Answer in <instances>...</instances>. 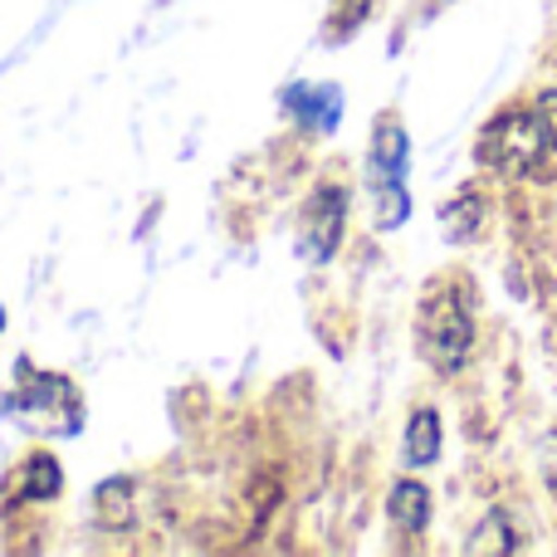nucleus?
I'll use <instances>...</instances> for the list:
<instances>
[{"label":"nucleus","instance_id":"1","mask_svg":"<svg viewBox=\"0 0 557 557\" xmlns=\"http://www.w3.org/2000/svg\"><path fill=\"white\" fill-rule=\"evenodd\" d=\"M416 352L441 376L465 372L474 357V304L465 278H435L416 308Z\"/></svg>","mask_w":557,"mask_h":557},{"label":"nucleus","instance_id":"2","mask_svg":"<svg viewBox=\"0 0 557 557\" xmlns=\"http://www.w3.org/2000/svg\"><path fill=\"white\" fill-rule=\"evenodd\" d=\"M474 157H480L484 172L504 176V182H523L543 166L548 157V137H543V123L533 108H504L484 123L480 143H474Z\"/></svg>","mask_w":557,"mask_h":557},{"label":"nucleus","instance_id":"3","mask_svg":"<svg viewBox=\"0 0 557 557\" xmlns=\"http://www.w3.org/2000/svg\"><path fill=\"white\" fill-rule=\"evenodd\" d=\"M15 411L45 435H74L78 425H84V416H78V392L69 386V376H59V372L29 376L15 396Z\"/></svg>","mask_w":557,"mask_h":557},{"label":"nucleus","instance_id":"4","mask_svg":"<svg viewBox=\"0 0 557 557\" xmlns=\"http://www.w3.org/2000/svg\"><path fill=\"white\" fill-rule=\"evenodd\" d=\"M343 225H347V191L337 182L313 186V196L304 201V255L308 264H327L343 245Z\"/></svg>","mask_w":557,"mask_h":557},{"label":"nucleus","instance_id":"5","mask_svg":"<svg viewBox=\"0 0 557 557\" xmlns=\"http://www.w3.org/2000/svg\"><path fill=\"white\" fill-rule=\"evenodd\" d=\"M441 445H445L441 411H435V406H416L411 421H406V435H401V460L411 465V470H425V465L441 460Z\"/></svg>","mask_w":557,"mask_h":557},{"label":"nucleus","instance_id":"6","mask_svg":"<svg viewBox=\"0 0 557 557\" xmlns=\"http://www.w3.org/2000/svg\"><path fill=\"white\" fill-rule=\"evenodd\" d=\"M386 519L396 533H425L431 523V490L421 480H396L386 494Z\"/></svg>","mask_w":557,"mask_h":557},{"label":"nucleus","instance_id":"7","mask_svg":"<svg viewBox=\"0 0 557 557\" xmlns=\"http://www.w3.org/2000/svg\"><path fill=\"white\" fill-rule=\"evenodd\" d=\"M406 172V127L396 117H376V133H372V176L376 186H392L401 182Z\"/></svg>","mask_w":557,"mask_h":557},{"label":"nucleus","instance_id":"8","mask_svg":"<svg viewBox=\"0 0 557 557\" xmlns=\"http://www.w3.org/2000/svg\"><path fill=\"white\" fill-rule=\"evenodd\" d=\"M484 221H490V201L480 191H460L450 206H441V225L455 245H470L484 235Z\"/></svg>","mask_w":557,"mask_h":557},{"label":"nucleus","instance_id":"9","mask_svg":"<svg viewBox=\"0 0 557 557\" xmlns=\"http://www.w3.org/2000/svg\"><path fill=\"white\" fill-rule=\"evenodd\" d=\"M519 548H523V533L504 509L484 513L480 529H474V539L465 543V553H519Z\"/></svg>","mask_w":557,"mask_h":557},{"label":"nucleus","instance_id":"10","mask_svg":"<svg viewBox=\"0 0 557 557\" xmlns=\"http://www.w3.org/2000/svg\"><path fill=\"white\" fill-rule=\"evenodd\" d=\"M20 484H25V499H54L59 494V465L49 460V455H35V460L20 470Z\"/></svg>","mask_w":557,"mask_h":557},{"label":"nucleus","instance_id":"11","mask_svg":"<svg viewBox=\"0 0 557 557\" xmlns=\"http://www.w3.org/2000/svg\"><path fill=\"white\" fill-rule=\"evenodd\" d=\"M533 113H539V123H543V137H548V152H557V88H543L539 103H533Z\"/></svg>","mask_w":557,"mask_h":557},{"label":"nucleus","instance_id":"12","mask_svg":"<svg viewBox=\"0 0 557 557\" xmlns=\"http://www.w3.org/2000/svg\"><path fill=\"white\" fill-rule=\"evenodd\" d=\"M539 465H543V480H548V490L557 494V431H548V441H543Z\"/></svg>","mask_w":557,"mask_h":557},{"label":"nucleus","instance_id":"13","mask_svg":"<svg viewBox=\"0 0 557 557\" xmlns=\"http://www.w3.org/2000/svg\"><path fill=\"white\" fill-rule=\"evenodd\" d=\"M0 327H5V313H0Z\"/></svg>","mask_w":557,"mask_h":557}]
</instances>
